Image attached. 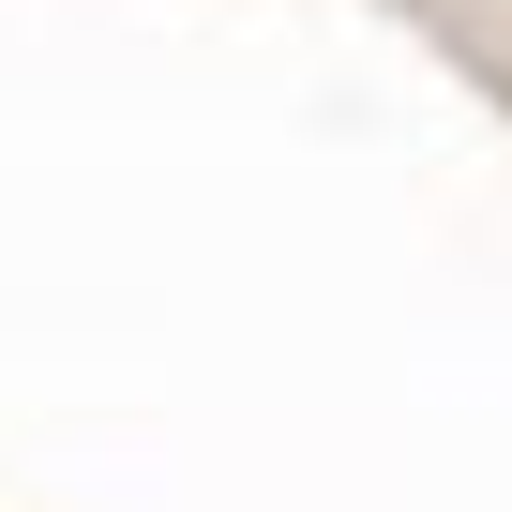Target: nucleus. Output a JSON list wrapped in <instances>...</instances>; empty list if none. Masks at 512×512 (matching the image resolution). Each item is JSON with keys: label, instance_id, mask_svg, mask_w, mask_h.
<instances>
[{"label": "nucleus", "instance_id": "obj_1", "mask_svg": "<svg viewBox=\"0 0 512 512\" xmlns=\"http://www.w3.org/2000/svg\"><path fill=\"white\" fill-rule=\"evenodd\" d=\"M377 16H392V31L467 91V106H497V121H512V0H377Z\"/></svg>", "mask_w": 512, "mask_h": 512}]
</instances>
